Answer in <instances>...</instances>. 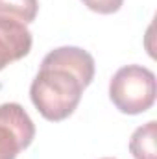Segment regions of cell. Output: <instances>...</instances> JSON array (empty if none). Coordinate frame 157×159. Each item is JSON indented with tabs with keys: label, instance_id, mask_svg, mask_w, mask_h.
<instances>
[{
	"label": "cell",
	"instance_id": "1",
	"mask_svg": "<svg viewBox=\"0 0 157 159\" xmlns=\"http://www.w3.org/2000/svg\"><path fill=\"white\" fill-rule=\"evenodd\" d=\"M83 89H87V85L78 72L44 57L32 81L30 98L46 120L61 122L76 111Z\"/></svg>",
	"mask_w": 157,
	"mask_h": 159
},
{
	"label": "cell",
	"instance_id": "2",
	"mask_svg": "<svg viewBox=\"0 0 157 159\" xmlns=\"http://www.w3.org/2000/svg\"><path fill=\"white\" fill-rule=\"evenodd\" d=\"M155 74L142 65H126L109 81V98L124 115H141L155 104Z\"/></svg>",
	"mask_w": 157,
	"mask_h": 159
},
{
	"label": "cell",
	"instance_id": "3",
	"mask_svg": "<svg viewBox=\"0 0 157 159\" xmlns=\"http://www.w3.org/2000/svg\"><path fill=\"white\" fill-rule=\"evenodd\" d=\"M35 139V126L20 104H0V159H17Z\"/></svg>",
	"mask_w": 157,
	"mask_h": 159
},
{
	"label": "cell",
	"instance_id": "4",
	"mask_svg": "<svg viewBox=\"0 0 157 159\" xmlns=\"http://www.w3.org/2000/svg\"><path fill=\"white\" fill-rule=\"evenodd\" d=\"M30 50L32 34L28 26H0V70L26 57Z\"/></svg>",
	"mask_w": 157,
	"mask_h": 159
},
{
	"label": "cell",
	"instance_id": "5",
	"mask_svg": "<svg viewBox=\"0 0 157 159\" xmlns=\"http://www.w3.org/2000/svg\"><path fill=\"white\" fill-rule=\"evenodd\" d=\"M44 57L78 72L87 87L94 80V59L87 50H83L79 46H59V48L48 52Z\"/></svg>",
	"mask_w": 157,
	"mask_h": 159
},
{
	"label": "cell",
	"instance_id": "6",
	"mask_svg": "<svg viewBox=\"0 0 157 159\" xmlns=\"http://www.w3.org/2000/svg\"><path fill=\"white\" fill-rule=\"evenodd\" d=\"M39 13V0H0V26H28Z\"/></svg>",
	"mask_w": 157,
	"mask_h": 159
},
{
	"label": "cell",
	"instance_id": "7",
	"mask_svg": "<svg viewBox=\"0 0 157 159\" xmlns=\"http://www.w3.org/2000/svg\"><path fill=\"white\" fill-rule=\"evenodd\" d=\"M155 131V120H150L133 131V135L129 139V152L135 159H157Z\"/></svg>",
	"mask_w": 157,
	"mask_h": 159
},
{
	"label": "cell",
	"instance_id": "8",
	"mask_svg": "<svg viewBox=\"0 0 157 159\" xmlns=\"http://www.w3.org/2000/svg\"><path fill=\"white\" fill-rule=\"evenodd\" d=\"M81 2L87 9H91L94 13H100V15L117 13L124 4V0H81Z\"/></svg>",
	"mask_w": 157,
	"mask_h": 159
},
{
	"label": "cell",
	"instance_id": "9",
	"mask_svg": "<svg viewBox=\"0 0 157 159\" xmlns=\"http://www.w3.org/2000/svg\"><path fill=\"white\" fill-rule=\"evenodd\" d=\"M104 159H113V157H104Z\"/></svg>",
	"mask_w": 157,
	"mask_h": 159
}]
</instances>
